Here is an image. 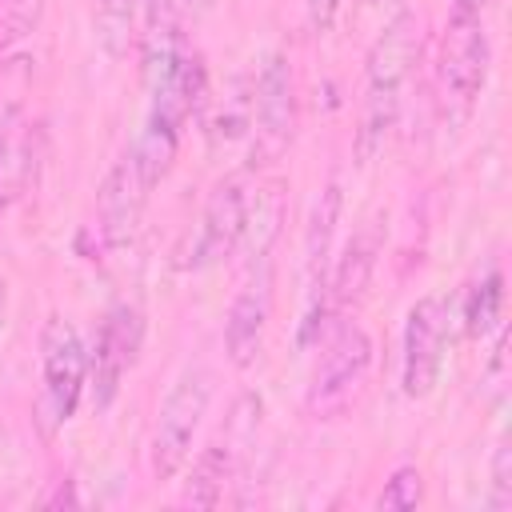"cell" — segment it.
<instances>
[{
  "instance_id": "6da1fadb",
  "label": "cell",
  "mask_w": 512,
  "mask_h": 512,
  "mask_svg": "<svg viewBox=\"0 0 512 512\" xmlns=\"http://www.w3.org/2000/svg\"><path fill=\"white\" fill-rule=\"evenodd\" d=\"M412 64H416V20L400 12L396 20L384 24L364 64V100H360V128H356L360 164H372L384 152V140L396 128V116L404 104V84L412 76Z\"/></svg>"
},
{
  "instance_id": "7a4b0ae2",
  "label": "cell",
  "mask_w": 512,
  "mask_h": 512,
  "mask_svg": "<svg viewBox=\"0 0 512 512\" xmlns=\"http://www.w3.org/2000/svg\"><path fill=\"white\" fill-rule=\"evenodd\" d=\"M212 400V372L208 368H188L180 372V380L168 388L156 424H152V444H148V460H152V476L156 480H172L192 452V440L200 432V420L208 412Z\"/></svg>"
},
{
  "instance_id": "3957f363",
  "label": "cell",
  "mask_w": 512,
  "mask_h": 512,
  "mask_svg": "<svg viewBox=\"0 0 512 512\" xmlns=\"http://www.w3.org/2000/svg\"><path fill=\"white\" fill-rule=\"evenodd\" d=\"M260 396L244 392L236 404H232V416L224 424V432L196 456L192 472H188V484H184V504L192 508H216L224 500V488L232 484L240 460H244V448L256 440V428H260Z\"/></svg>"
},
{
  "instance_id": "277c9868",
  "label": "cell",
  "mask_w": 512,
  "mask_h": 512,
  "mask_svg": "<svg viewBox=\"0 0 512 512\" xmlns=\"http://www.w3.org/2000/svg\"><path fill=\"white\" fill-rule=\"evenodd\" d=\"M368 368H372V336L356 320H344L332 332V340L324 344V356H320V364L312 372L308 412L316 420H328V416L344 412L348 400L360 392Z\"/></svg>"
},
{
  "instance_id": "5b68a950",
  "label": "cell",
  "mask_w": 512,
  "mask_h": 512,
  "mask_svg": "<svg viewBox=\"0 0 512 512\" xmlns=\"http://www.w3.org/2000/svg\"><path fill=\"white\" fill-rule=\"evenodd\" d=\"M296 132V80L292 60L272 52L252 88V164H272L284 156Z\"/></svg>"
},
{
  "instance_id": "8992f818",
  "label": "cell",
  "mask_w": 512,
  "mask_h": 512,
  "mask_svg": "<svg viewBox=\"0 0 512 512\" xmlns=\"http://www.w3.org/2000/svg\"><path fill=\"white\" fill-rule=\"evenodd\" d=\"M488 60H492V48H488L484 16L452 12L440 36V64H436L444 96L472 104L488 80Z\"/></svg>"
},
{
  "instance_id": "52a82bcc",
  "label": "cell",
  "mask_w": 512,
  "mask_h": 512,
  "mask_svg": "<svg viewBox=\"0 0 512 512\" xmlns=\"http://www.w3.org/2000/svg\"><path fill=\"white\" fill-rule=\"evenodd\" d=\"M144 180H140V168L132 156L116 160L108 168V176L100 180V192H96V208H92V224H88V236L96 240L92 248V260L124 248L140 224V208H144Z\"/></svg>"
},
{
  "instance_id": "ba28073f",
  "label": "cell",
  "mask_w": 512,
  "mask_h": 512,
  "mask_svg": "<svg viewBox=\"0 0 512 512\" xmlns=\"http://www.w3.org/2000/svg\"><path fill=\"white\" fill-rule=\"evenodd\" d=\"M40 364H44V400L48 416L56 424L72 420L84 388H88V352L80 344V332L64 320L52 316L40 332Z\"/></svg>"
},
{
  "instance_id": "9c48e42d",
  "label": "cell",
  "mask_w": 512,
  "mask_h": 512,
  "mask_svg": "<svg viewBox=\"0 0 512 512\" xmlns=\"http://www.w3.org/2000/svg\"><path fill=\"white\" fill-rule=\"evenodd\" d=\"M140 340H144V316H140V308L136 304H116L104 316V324L96 332V348L88 356V388H92L96 408H108L116 400L124 376L136 364Z\"/></svg>"
},
{
  "instance_id": "30bf717a",
  "label": "cell",
  "mask_w": 512,
  "mask_h": 512,
  "mask_svg": "<svg viewBox=\"0 0 512 512\" xmlns=\"http://www.w3.org/2000/svg\"><path fill=\"white\" fill-rule=\"evenodd\" d=\"M444 336H448V308L440 296H424L412 304L404 324V360H400V384L404 396L424 400L444 368Z\"/></svg>"
},
{
  "instance_id": "8fae6325",
  "label": "cell",
  "mask_w": 512,
  "mask_h": 512,
  "mask_svg": "<svg viewBox=\"0 0 512 512\" xmlns=\"http://www.w3.org/2000/svg\"><path fill=\"white\" fill-rule=\"evenodd\" d=\"M268 320H272V260H252L224 320V348L236 368H248L260 356Z\"/></svg>"
},
{
  "instance_id": "7c38bea8",
  "label": "cell",
  "mask_w": 512,
  "mask_h": 512,
  "mask_svg": "<svg viewBox=\"0 0 512 512\" xmlns=\"http://www.w3.org/2000/svg\"><path fill=\"white\" fill-rule=\"evenodd\" d=\"M244 224H248V192H244L240 176H228L208 192L204 220H200V240H196V252H192V268L224 264L240 248Z\"/></svg>"
},
{
  "instance_id": "4fadbf2b",
  "label": "cell",
  "mask_w": 512,
  "mask_h": 512,
  "mask_svg": "<svg viewBox=\"0 0 512 512\" xmlns=\"http://www.w3.org/2000/svg\"><path fill=\"white\" fill-rule=\"evenodd\" d=\"M380 244H384V232L376 220H368L348 244H344V256L336 260L332 268V280H328V312H344L348 304H356L376 272V256H380Z\"/></svg>"
},
{
  "instance_id": "5bb4252c",
  "label": "cell",
  "mask_w": 512,
  "mask_h": 512,
  "mask_svg": "<svg viewBox=\"0 0 512 512\" xmlns=\"http://www.w3.org/2000/svg\"><path fill=\"white\" fill-rule=\"evenodd\" d=\"M148 0H100L96 4V44L104 48L108 60H124L132 40H136V20L144 12Z\"/></svg>"
},
{
  "instance_id": "9a60e30c",
  "label": "cell",
  "mask_w": 512,
  "mask_h": 512,
  "mask_svg": "<svg viewBox=\"0 0 512 512\" xmlns=\"http://www.w3.org/2000/svg\"><path fill=\"white\" fill-rule=\"evenodd\" d=\"M500 312H504V276H500V268H492L464 296V332L472 340H484L488 332H496Z\"/></svg>"
},
{
  "instance_id": "2e32d148",
  "label": "cell",
  "mask_w": 512,
  "mask_h": 512,
  "mask_svg": "<svg viewBox=\"0 0 512 512\" xmlns=\"http://www.w3.org/2000/svg\"><path fill=\"white\" fill-rule=\"evenodd\" d=\"M44 8L48 0H0V56L16 52L40 28Z\"/></svg>"
},
{
  "instance_id": "e0dca14e",
  "label": "cell",
  "mask_w": 512,
  "mask_h": 512,
  "mask_svg": "<svg viewBox=\"0 0 512 512\" xmlns=\"http://www.w3.org/2000/svg\"><path fill=\"white\" fill-rule=\"evenodd\" d=\"M420 500H424V476H420V468H412V464L396 468V472L388 476L384 492H380V508H416Z\"/></svg>"
},
{
  "instance_id": "ac0fdd59",
  "label": "cell",
  "mask_w": 512,
  "mask_h": 512,
  "mask_svg": "<svg viewBox=\"0 0 512 512\" xmlns=\"http://www.w3.org/2000/svg\"><path fill=\"white\" fill-rule=\"evenodd\" d=\"M488 508H496V512L512 508V448H508V440H500L496 452H492V492H488Z\"/></svg>"
},
{
  "instance_id": "d6986e66",
  "label": "cell",
  "mask_w": 512,
  "mask_h": 512,
  "mask_svg": "<svg viewBox=\"0 0 512 512\" xmlns=\"http://www.w3.org/2000/svg\"><path fill=\"white\" fill-rule=\"evenodd\" d=\"M340 4H344V0H304V16H308L312 36H328V32L336 28Z\"/></svg>"
},
{
  "instance_id": "ffe728a7",
  "label": "cell",
  "mask_w": 512,
  "mask_h": 512,
  "mask_svg": "<svg viewBox=\"0 0 512 512\" xmlns=\"http://www.w3.org/2000/svg\"><path fill=\"white\" fill-rule=\"evenodd\" d=\"M48 504H80V500H76V492H72V480H64V484L48 496Z\"/></svg>"
},
{
  "instance_id": "44dd1931",
  "label": "cell",
  "mask_w": 512,
  "mask_h": 512,
  "mask_svg": "<svg viewBox=\"0 0 512 512\" xmlns=\"http://www.w3.org/2000/svg\"><path fill=\"white\" fill-rule=\"evenodd\" d=\"M492 0H452V12H472V16H484Z\"/></svg>"
},
{
  "instance_id": "7402d4cb",
  "label": "cell",
  "mask_w": 512,
  "mask_h": 512,
  "mask_svg": "<svg viewBox=\"0 0 512 512\" xmlns=\"http://www.w3.org/2000/svg\"><path fill=\"white\" fill-rule=\"evenodd\" d=\"M4 316H8V284L0 280V332H4Z\"/></svg>"
},
{
  "instance_id": "603a6c76",
  "label": "cell",
  "mask_w": 512,
  "mask_h": 512,
  "mask_svg": "<svg viewBox=\"0 0 512 512\" xmlns=\"http://www.w3.org/2000/svg\"><path fill=\"white\" fill-rule=\"evenodd\" d=\"M188 4H196V8H208V4H212V0H188Z\"/></svg>"
}]
</instances>
